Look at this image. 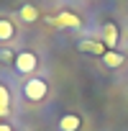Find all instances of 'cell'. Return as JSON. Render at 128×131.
<instances>
[{
    "mask_svg": "<svg viewBox=\"0 0 128 131\" xmlns=\"http://www.w3.org/2000/svg\"><path fill=\"white\" fill-rule=\"evenodd\" d=\"M46 95H49V85H46V80H41V77H31V80L23 82V98H26V100L39 103V100H44Z\"/></svg>",
    "mask_w": 128,
    "mask_h": 131,
    "instance_id": "1",
    "label": "cell"
},
{
    "mask_svg": "<svg viewBox=\"0 0 128 131\" xmlns=\"http://www.w3.org/2000/svg\"><path fill=\"white\" fill-rule=\"evenodd\" d=\"M39 67V54L31 51V49H23L16 54V62H13V70L21 72V75H31L33 70Z\"/></svg>",
    "mask_w": 128,
    "mask_h": 131,
    "instance_id": "2",
    "label": "cell"
},
{
    "mask_svg": "<svg viewBox=\"0 0 128 131\" xmlns=\"http://www.w3.org/2000/svg\"><path fill=\"white\" fill-rule=\"evenodd\" d=\"M46 21L54 23V26H59V28H80V26H82L80 16H74V13H69V10H61L59 16H49Z\"/></svg>",
    "mask_w": 128,
    "mask_h": 131,
    "instance_id": "3",
    "label": "cell"
},
{
    "mask_svg": "<svg viewBox=\"0 0 128 131\" xmlns=\"http://www.w3.org/2000/svg\"><path fill=\"white\" fill-rule=\"evenodd\" d=\"M77 51L92 54V57H100V59H103V54L108 51V46H105L103 41H95V39H80V41H77Z\"/></svg>",
    "mask_w": 128,
    "mask_h": 131,
    "instance_id": "4",
    "label": "cell"
},
{
    "mask_svg": "<svg viewBox=\"0 0 128 131\" xmlns=\"http://www.w3.org/2000/svg\"><path fill=\"white\" fill-rule=\"evenodd\" d=\"M80 126H82V118L77 113H64L59 118V131H80Z\"/></svg>",
    "mask_w": 128,
    "mask_h": 131,
    "instance_id": "5",
    "label": "cell"
},
{
    "mask_svg": "<svg viewBox=\"0 0 128 131\" xmlns=\"http://www.w3.org/2000/svg\"><path fill=\"white\" fill-rule=\"evenodd\" d=\"M103 44H105L108 49H113V46L118 44V26H115L113 21H108V23L103 26Z\"/></svg>",
    "mask_w": 128,
    "mask_h": 131,
    "instance_id": "6",
    "label": "cell"
},
{
    "mask_svg": "<svg viewBox=\"0 0 128 131\" xmlns=\"http://www.w3.org/2000/svg\"><path fill=\"white\" fill-rule=\"evenodd\" d=\"M123 62H125V57H123L120 51H115V49H108V51L103 54V64H105V67H110V70L123 67Z\"/></svg>",
    "mask_w": 128,
    "mask_h": 131,
    "instance_id": "7",
    "label": "cell"
},
{
    "mask_svg": "<svg viewBox=\"0 0 128 131\" xmlns=\"http://www.w3.org/2000/svg\"><path fill=\"white\" fill-rule=\"evenodd\" d=\"M18 18H21L23 23H36V21H39V8H36L33 3H26V5H21Z\"/></svg>",
    "mask_w": 128,
    "mask_h": 131,
    "instance_id": "8",
    "label": "cell"
},
{
    "mask_svg": "<svg viewBox=\"0 0 128 131\" xmlns=\"http://www.w3.org/2000/svg\"><path fill=\"white\" fill-rule=\"evenodd\" d=\"M10 113V90L5 82H0V118H5Z\"/></svg>",
    "mask_w": 128,
    "mask_h": 131,
    "instance_id": "9",
    "label": "cell"
},
{
    "mask_svg": "<svg viewBox=\"0 0 128 131\" xmlns=\"http://www.w3.org/2000/svg\"><path fill=\"white\" fill-rule=\"evenodd\" d=\"M16 39V26L10 18H0V41H13Z\"/></svg>",
    "mask_w": 128,
    "mask_h": 131,
    "instance_id": "10",
    "label": "cell"
},
{
    "mask_svg": "<svg viewBox=\"0 0 128 131\" xmlns=\"http://www.w3.org/2000/svg\"><path fill=\"white\" fill-rule=\"evenodd\" d=\"M0 59H3V62H16V54L8 51V49H3V51H0Z\"/></svg>",
    "mask_w": 128,
    "mask_h": 131,
    "instance_id": "11",
    "label": "cell"
},
{
    "mask_svg": "<svg viewBox=\"0 0 128 131\" xmlns=\"http://www.w3.org/2000/svg\"><path fill=\"white\" fill-rule=\"evenodd\" d=\"M0 131H13V126H8L5 121H0Z\"/></svg>",
    "mask_w": 128,
    "mask_h": 131,
    "instance_id": "12",
    "label": "cell"
}]
</instances>
